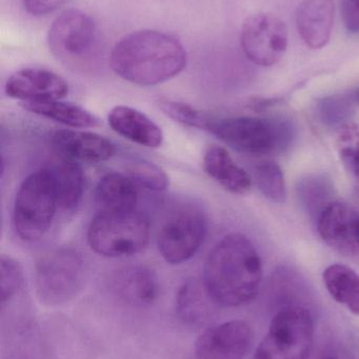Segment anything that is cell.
Returning <instances> with one entry per match:
<instances>
[{
	"mask_svg": "<svg viewBox=\"0 0 359 359\" xmlns=\"http://www.w3.org/2000/svg\"><path fill=\"white\" fill-rule=\"evenodd\" d=\"M263 263L254 245L242 233L226 236L209 253L202 284L213 303L238 307L259 293Z\"/></svg>",
	"mask_w": 359,
	"mask_h": 359,
	"instance_id": "obj_1",
	"label": "cell"
},
{
	"mask_svg": "<svg viewBox=\"0 0 359 359\" xmlns=\"http://www.w3.org/2000/svg\"><path fill=\"white\" fill-rule=\"evenodd\" d=\"M112 69L122 79L141 86H157L176 77L187 65V52L178 39L164 32L141 29L124 36L110 56Z\"/></svg>",
	"mask_w": 359,
	"mask_h": 359,
	"instance_id": "obj_2",
	"label": "cell"
},
{
	"mask_svg": "<svg viewBox=\"0 0 359 359\" xmlns=\"http://www.w3.org/2000/svg\"><path fill=\"white\" fill-rule=\"evenodd\" d=\"M58 206L56 189L48 168L23 180L14 201L15 231L25 242H36L48 231Z\"/></svg>",
	"mask_w": 359,
	"mask_h": 359,
	"instance_id": "obj_3",
	"label": "cell"
},
{
	"mask_svg": "<svg viewBox=\"0 0 359 359\" xmlns=\"http://www.w3.org/2000/svg\"><path fill=\"white\" fill-rule=\"evenodd\" d=\"M149 219L136 211L99 212L91 222L88 243L97 255L124 257L136 255L149 244Z\"/></svg>",
	"mask_w": 359,
	"mask_h": 359,
	"instance_id": "obj_4",
	"label": "cell"
},
{
	"mask_svg": "<svg viewBox=\"0 0 359 359\" xmlns=\"http://www.w3.org/2000/svg\"><path fill=\"white\" fill-rule=\"evenodd\" d=\"M314 341V322L305 308L278 312L252 359H307Z\"/></svg>",
	"mask_w": 359,
	"mask_h": 359,
	"instance_id": "obj_5",
	"label": "cell"
},
{
	"mask_svg": "<svg viewBox=\"0 0 359 359\" xmlns=\"http://www.w3.org/2000/svg\"><path fill=\"white\" fill-rule=\"evenodd\" d=\"M86 276V263L78 251L71 248L51 251L36 266L38 297L46 305L67 303L82 290Z\"/></svg>",
	"mask_w": 359,
	"mask_h": 359,
	"instance_id": "obj_6",
	"label": "cell"
},
{
	"mask_svg": "<svg viewBox=\"0 0 359 359\" xmlns=\"http://www.w3.org/2000/svg\"><path fill=\"white\" fill-rule=\"evenodd\" d=\"M285 124L253 117L214 118L208 132L235 151L250 155H266L282 149L289 140Z\"/></svg>",
	"mask_w": 359,
	"mask_h": 359,
	"instance_id": "obj_7",
	"label": "cell"
},
{
	"mask_svg": "<svg viewBox=\"0 0 359 359\" xmlns=\"http://www.w3.org/2000/svg\"><path fill=\"white\" fill-rule=\"evenodd\" d=\"M48 48L65 65H81L96 55L98 31L93 19L76 8L63 11L51 25Z\"/></svg>",
	"mask_w": 359,
	"mask_h": 359,
	"instance_id": "obj_8",
	"label": "cell"
},
{
	"mask_svg": "<svg viewBox=\"0 0 359 359\" xmlns=\"http://www.w3.org/2000/svg\"><path fill=\"white\" fill-rule=\"evenodd\" d=\"M240 43L252 62L261 67H271L286 53L288 29L274 15H253L242 25Z\"/></svg>",
	"mask_w": 359,
	"mask_h": 359,
	"instance_id": "obj_9",
	"label": "cell"
},
{
	"mask_svg": "<svg viewBox=\"0 0 359 359\" xmlns=\"http://www.w3.org/2000/svg\"><path fill=\"white\" fill-rule=\"evenodd\" d=\"M206 219L200 211L185 209L169 219L158 236V249L164 261L172 265L194 257L206 236Z\"/></svg>",
	"mask_w": 359,
	"mask_h": 359,
	"instance_id": "obj_10",
	"label": "cell"
},
{
	"mask_svg": "<svg viewBox=\"0 0 359 359\" xmlns=\"http://www.w3.org/2000/svg\"><path fill=\"white\" fill-rule=\"evenodd\" d=\"M253 330L242 320L207 329L195 344L196 359H244L252 347Z\"/></svg>",
	"mask_w": 359,
	"mask_h": 359,
	"instance_id": "obj_11",
	"label": "cell"
},
{
	"mask_svg": "<svg viewBox=\"0 0 359 359\" xmlns=\"http://www.w3.org/2000/svg\"><path fill=\"white\" fill-rule=\"evenodd\" d=\"M318 232L322 240L343 255L359 252V215L341 202L329 204L318 219Z\"/></svg>",
	"mask_w": 359,
	"mask_h": 359,
	"instance_id": "obj_12",
	"label": "cell"
},
{
	"mask_svg": "<svg viewBox=\"0 0 359 359\" xmlns=\"http://www.w3.org/2000/svg\"><path fill=\"white\" fill-rule=\"evenodd\" d=\"M69 93L67 81L44 69H23L13 74L6 83V94L23 102L60 100Z\"/></svg>",
	"mask_w": 359,
	"mask_h": 359,
	"instance_id": "obj_13",
	"label": "cell"
},
{
	"mask_svg": "<svg viewBox=\"0 0 359 359\" xmlns=\"http://www.w3.org/2000/svg\"><path fill=\"white\" fill-rule=\"evenodd\" d=\"M53 147L60 157L86 163H101L117 153L116 145L95 133L77 130H58L53 135Z\"/></svg>",
	"mask_w": 359,
	"mask_h": 359,
	"instance_id": "obj_14",
	"label": "cell"
},
{
	"mask_svg": "<svg viewBox=\"0 0 359 359\" xmlns=\"http://www.w3.org/2000/svg\"><path fill=\"white\" fill-rule=\"evenodd\" d=\"M107 122L116 134L135 144L157 149L164 142L162 128L147 115L133 107L126 105L114 107L107 116Z\"/></svg>",
	"mask_w": 359,
	"mask_h": 359,
	"instance_id": "obj_15",
	"label": "cell"
},
{
	"mask_svg": "<svg viewBox=\"0 0 359 359\" xmlns=\"http://www.w3.org/2000/svg\"><path fill=\"white\" fill-rule=\"evenodd\" d=\"M115 294L133 307H148L159 295L157 276L150 268L135 265L122 268L113 278Z\"/></svg>",
	"mask_w": 359,
	"mask_h": 359,
	"instance_id": "obj_16",
	"label": "cell"
},
{
	"mask_svg": "<svg viewBox=\"0 0 359 359\" xmlns=\"http://www.w3.org/2000/svg\"><path fill=\"white\" fill-rule=\"evenodd\" d=\"M334 0H303L296 15L297 29L308 46L324 48L331 38L334 22Z\"/></svg>",
	"mask_w": 359,
	"mask_h": 359,
	"instance_id": "obj_17",
	"label": "cell"
},
{
	"mask_svg": "<svg viewBox=\"0 0 359 359\" xmlns=\"http://www.w3.org/2000/svg\"><path fill=\"white\" fill-rule=\"evenodd\" d=\"M204 170L221 187L236 194H244L252 187L250 175L237 165L229 151L221 147H211L204 156Z\"/></svg>",
	"mask_w": 359,
	"mask_h": 359,
	"instance_id": "obj_18",
	"label": "cell"
},
{
	"mask_svg": "<svg viewBox=\"0 0 359 359\" xmlns=\"http://www.w3.org/2000/svg\"><path fill=\"white\" fill-rule=\"evenodd\" d=\"M95 203L100 212L134 211L137 204L136 184L126 175L118 172L105 175L95 188Z\"/></svg>",
	"mask_w": 359,
	"mask_h": 359,
	"instance_id": "obj_19",
	"label": "cell"
},
{
	"mask_svg": "<svg viewBox=\"0 0 359 359\" xmlns=\"http://www.w3.org/2000/svg\"><path fill=\"white\" fill-rule=\"evenodd\" d=\"M48 170L54 181L58 206L74 210L81 202L84 191V172L78 162L60 157Z\"/></svg>",
	"mask_w": 359,
	"mask_h": 359,
	"instance_id": "obj_20",
	"label": "cell"
},
{
	"mask_svg": "<svg viewBox=\"0 0 359 359\" xmlns=\"http://www.w3.org/2000/svg\"><path fill=\"white\" fill-rule=\"evenodd\" d=\"M23 107L31 113L58 122L74 130L94 128L100 124L96 116L74 103L60 100L31 101L23 102Z\"/></svg>",
	"mask_w": 359,
	"mask_h": 359,
	"instance_id": "obj_21",
	"label": "cell"
},
{
	"mask_svg": "<svg viewBox=\"0 0 359 359\" xmlns=\"http://www.w3.org/2000/svg\"><path fill=\"white\" fill-rule=\"evenodd\" d=\"M325 286L337 303L359 316V274L348 266L334 264L324 271Z\"/></svg>",
	"mask_w": 359,
	"mask_h": 359,
	"instance_id": "obj_22",
	"label": "cell"
},
{
	"mask_svg": "<svg viewBox=\"0 0 359 359\" xmlns=\"http://www.w3.org/2000/svg\"><path fill=\"white\" fill-rule=\"evenodd\" d=\"M212 301L204 284L195 278L188 280L176 295V313L188 325H198L204 318L207 302Z\"/></svg>",
	"mask_w": 359,
	"mask_h": 359,
	"instance_id": "obj_23",
	"label": "cell"
},
{
	"mask_svg": "<svg viewBox=\"0 0 359 359\" xmlns=\"http://www.w3.org/2000/svg\"><path fill=\"white\" fill-rule=\"evenodd\" d=\"M254 180L257 188L272 202L282 203L287 198L286 181L282 168L275 162H261L256 166Z\"/></svg>",
	"mask_w": 359,
	"mask_h": 359,
	"instance_id": "obj_24",
	"label": "cell"
},
{
	"mask_svg": "<svg viewBox=\"0 0 359 359\" xmlns=\"http://www.w3.org/2000/svg\"><path fill=\"white\" fill-rule=\"evenodd\" d=\"M157 104L171 119L190 128L208 130L209 126L213 119L212 116L198 111L192 105L172 100V99H159Z\"/></svg>",
	"mask_w": 359,
	"mask_h": 359,
	"instance_id": "obj_25",
	"label": "cell"
},
{
	"mask_svg": "<svg viewBox=\"0 0 359 359\" xmlns=\"http://www.w3.org/2000/svg\"><path fill=\"white\" fill-rule=\"evenodd\" d=\"M128 176L136 186L151 190L162 191L169 186V178L166 172L155 164L145 160H134L126 166Z\"/></svg>",
	"mask_w": 359,
	"mask_h": 359,
	"instance_id": "obj_26",
	"label": "cell"
},
{
	"mask_svg": "<svg viewBox=\"0 0 359 359\" xmlns=\"http://www.w3.org/2000/svg\"><path fill=\"white\" fill-rule=\"evenodd\" d=\"M0 289L1 306L4 307L20 290L23 283L22 269L18 262L11 257L2 255L0 261Z\"/></svg>",
	"mask_w": 359,
	"mask_h": 359,
	"instance_id": "obj_27",
	"label": "cell"
},
{
	"mask_svg": "<svg viewBox=\"0 0 359 359\" xmlns=\"http://www.w3.org/2000/svg\"><path fill=\"white\" fill-rule=\"evenodd\" d=\"M344 22L351 33L359 32V0H343L341 4Z\"/></svg>",
	"mask_w": 359,
	"mask_h": 359,
	"instance_id": "obj_28",
	"label": "cell"
},
{
	"mask_svg": "<svg viewBox=\"0 0 359 359\" xmlns=\"http://www.w3.org/2000/svg\"><path fill=\"white\" fill-rule=\"evenodd\" d=\"M27 12L36 16L48 15L60 8L67 0H22Z\"/></svg>",
	"mask_w": 359,
	"mask_h": 359,
	"instance_id": "obj_29",
	"label": "cell"
},
{
	"mask_svg": "<svg viewBox=\"0 0 359 359\" xmlns=\"http://www.w3.org/2000/svg\"><path fill=\"white\" fill-rule=\"evenodd\" d=\"M344 161L350 166L356 178L359 180V145L355 147H347L341 151Z\"/></svg>",
	"mask_w": 359,
	"mask_h": 359,
	"instance_id": "obj_30",
	"label": "cell"
},
{
	"mask_svg": "<svg viewBox=\"0 0 359 359\" xmlns=\"http://www.w3.org/2000/svg\"><path fill=\"white\" fill-rule=\"evenodd\" d=\"M351 99L356 103V104L359 105V86L352 92Z\"/></svg>",
	"mask_w": 359,
	"mask_h": 359,
	"instance_id": "obj_31",
	"label": "cell"
}]
</instances>
